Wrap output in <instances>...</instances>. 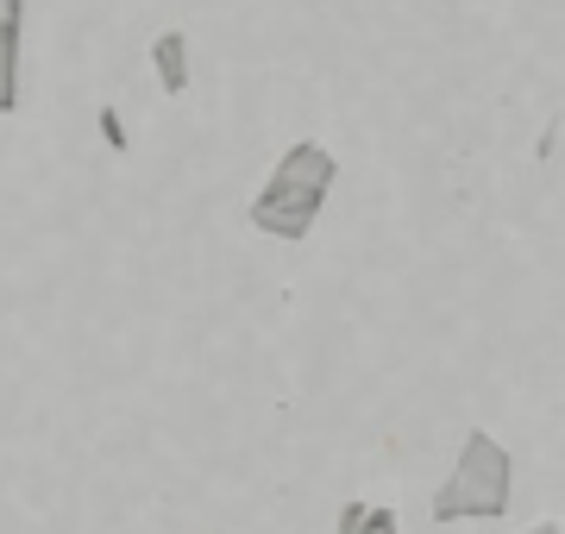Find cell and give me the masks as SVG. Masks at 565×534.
<instances>
[{
    "label": "cell",
    "mask_w": 565,
    "mask_h": 534,
    "mask_svg": "<svg viewBox=\"0 0 565 534\" xmlns=\"http://www.w3.org/2000/svg\"><path fill=\"white\" fill-rule=\"evenodd\" d=\"M333 177H340V158L321 139H296L277 158L270 183L252 195L245 221L258 226V233H270V239H308L315 221H321L327 195H333Z\"/></svg>",
    "instance_id": "1"
},
{
    "label": "cell",
    "mask_w": 565,
    "mask_h": 534,
    "mask_svg": "<svg viewBox=\"0 0 565 534\" xmlns=\"http://www.w3.org/2000/svg\"><path fill=\"white\" fill-rule=\"evenodd\" d=\"M509 510H515V452L490 428H471L446 484L434 491V522H503Z\"/></svg>",
    "instance_id": "2"
},
{
    "label": "cell",
    "mask_w": 565,
    "mask_h": 534,
    "mask_svg": "<svg viewBox=\"0 0 565 534\" xmlns=\"http://www.w3.org/2000/svg\"><path fill=\"white\" fill-rule=\"evenodd\" d=\"M20 57H25V0H0V120L20 114Z\"/></svg>",
    "instance_id": "3"
},
{
    "label": "cell",
    "mask_w": 565,
    "mask_h": 534,
    "mask_svg": "<svg viewBox=\"0 0 565 534\" xmlns=\"http://www.w3.org/2000/svg\"><path fill=\"white\" fill-rule=\"evenodd\" d=\"M151 76H158L163 95H182L189 88V32L182 25H170V32L151 39Z\"/></svg>",
    "instance_id": "4"
},
{
    "label": "cell",
    "mask_w": 565,
    "mask_h": 534,
    "mask_svg": "<svg viewBox=\"0 0 565 534\" xmlns=\"http://www.w3.org/2000/svg\"><path fill=\"white\" fill-rule=\"evenodd\" d=\"M333 534H403V522H396L390 503H364V496H352V503L340 510V522H333Z\"/></svg>",
    "instance_id": "5"
},
{
    "label": "cell",
    "mask_w": 565,
    "mask_h": 534,
    "mask_svg": "<svg viewBox=\"0 0 565 534\" xmlns=\"http://www.w3.org/2000/svg\"><path fill=\"white\" fill-rule=\"evenodd\" d=\"M534 158H541V164H553V158H559V114L541 126V145H534Z\"/></svg>",
    "instance_id": "6"
},
{
    "label": "cell",
    "mask_w": 565,
    "mask_h": 534,
    "mask_svg": "<svg viewBox=\"0 0 565 534\" xmlns=\"http://www.w3.org/2000/svg\"><path fill=\"white\" fill-rule=\"evenodd\" d=\"M102 126H107V145H114V151H126V126H120V114H114V107H102Z\"/></svg>",
    "instance_id": "7"
},
{
    "label": "cell",
    "mask_w": 565,
    "mask_h": 534,
    "mask_svg": "<svg viewBox=\"0 0 565 534\" xmlns=\"http://www.w3.org/2000/svg\"><path fill=\"white\" fill-rule=\"evenodd\" d=\"M527 534H565L559 522H541V528H527Z\"/></svg>",
    "instance_id": "8"
}]
</instances>
